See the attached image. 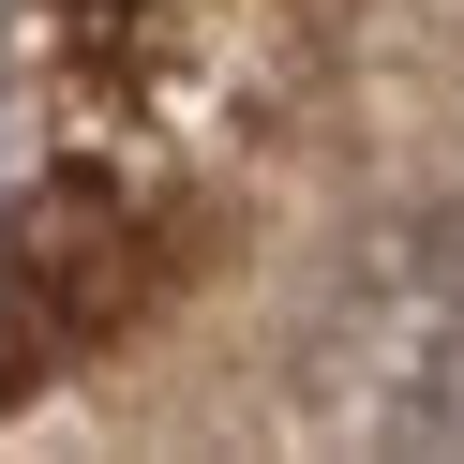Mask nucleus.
<instances>
[{"instance_id": "1", "label": "nucleus", "mask_w": 464, "mask_h": 464, "mask_svg": "<svg viewBox=\"0 0 464 464\" xmlns=\"http://www.w3.org/2000/svg\"><path fill=\"white\" fill-rule=\"evenodd\" d=\"M75 15H91V31H150L165 0H75Z\"/></svg>"}]
</instances>
